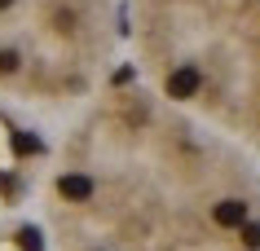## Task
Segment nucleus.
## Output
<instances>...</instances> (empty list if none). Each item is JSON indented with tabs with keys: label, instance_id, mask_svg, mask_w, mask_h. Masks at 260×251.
I'll return each instance as SVG.
<instances>
[{
	"label": "nucleus",
	"instance_id": "2",
	"mask_svg": "<svg viewBox=\"0 0 260 251\" xmlns=\"http://www.w3.org/2000/svg\"><path fill=\"white\" fill-rule=\"evenodd\" d=\"M123 53L164 101L260 154V0H123Z\"/></svg>",
	"mask_w": 260,
	"mask_h": 251
},
{
	"label": "nucleus",
	"instance_id": "1",
	"mask_svg": "<svg viewBox=\"0 0 260 251\" xmlns=\"http://www.w3.org/2000/svg\"><path fill=\"white\" fill-rule=\"evenodd\" d=\"M40 221L49 251H260V154L110 80L62 119Z\"/></svg>",
	"mask_w": 260,
	"mask_h": 251
},
{
	"label": "nucleus",
	"instance_id": "3",
	"mask_svg": "<svg viewBox=\"0 0 260 251\" xmlns=\"http://www.w3.org/2000/svg\"><path fill=\"white\" fill-rule=\"evenodd\" d=\"M123 53V0H0V101L67 119Z\"/></svg>",
	"mask_w": 260,
	"mask_h": 251
}]
</instances>
